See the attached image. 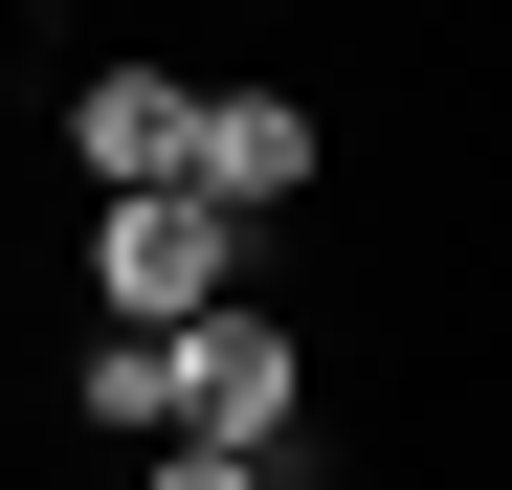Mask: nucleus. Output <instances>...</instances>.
Returning <instances> with one entry per match:
<instances>
[{"mask_svg":"<svg viewBox=\"0 0 512 490\" xmlns=\"http://www.w3.org/2000/svg\"><path fill=\"white\" fill-rule=\"evenodd\" d=\"M90 290H112V335H201V312L245 290V223L156 179V201H112V223H90Z\"/></svg>","mask_w":512,"mask_h":490,"instance_id":"obj_1","label":"nucleus"},{"mask_svg":"<svg viewBox=\"0 0 512 490\" xmlns=\"http://www.w3.org/2000/svg\"><path fill=\"white\" fill-rule=\"evenodd\" d=\"M90 424H134V446H179V379H156V335H90Z\"/></svg>","mask_w":512,"mask_h":490,"instance_id":"obj_5","label":"nucleus"},{"mask_svg":"<svg viewBox=\"0 0 512 490\" xmlns=\"http://www.w3.org/2000/svg\"><path fill=\"white\" fill-rule=\"evenodd\" d=\"M156 379H179V446H245V468H268V424H290V401H312V357H290V312H201V335H156Z\"/></svg>","mask_w":512,"mask_h":490,"instance_id":"obj_2","label":"nucleus"},{"mask_svg":"<svg viewBox=\"0 0 512 490\" xmlns=\"http://www.w3.org/2000/svg\"><path fill=\"white\" fill-rule=\"evenodd\" d=\"M179 201H223V223L312 201V112H290V90H201V134H179Z\"/></svg>","mask_w":512,"mask_h":490,"instance_id":"obj_3","label":"nucleus"},{"mask_svg":"<svg viewBox=\"0 0 512 490\" xmlns=\"http://www.w3.org/2000/svg\"><path fill=\"white\" fill-rule=\"evenodd\" d=\"M179 134H201V90H179V67H90V90H67V156H90L112 201H156V179H179Z\"/></svg>","mask_w":512,"mask_h":490,"instance_id":"obj_4","label":"nucleus"},{"mask_svg":"<svg viewBox=\"0 0 512 490\" xmlns=\"http://www.w3.org/2000/svg\"><path fill=\"white\" fill-rule=\"evenodd\" d=\"M156 490H290V446L245 468V446H156Z\"/></svg>","mask_w":512,"mask_h":490,"instance_id":"obj_6","label":"nucleus"}]
</instances>
